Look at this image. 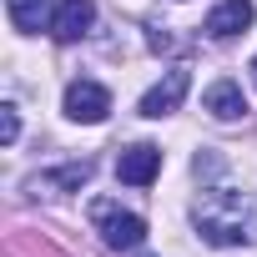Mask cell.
I'll use <instances>...</instances> for the list:
<instances>
[{"label": "cell", "mask_w": 257, "mask_h": 257, "mask_svg": "<svg viewBox=\"0 0 257 257\" xmlns=\"http://www.w3.org/2000/svg\"><path fill=\"white\" fill-rule=\"evenodd\" d=\"M6 11H11V21H16V31H26V36H36L41 26L51 31V0H6Z\"/></svg>", "instance_id": "obj_9"}, {"label": "cell", "mask_w": 257, "mask_h": 257, "mask_svg": "<svg viewBox=\"0 0 257 257\" xmlns=\"http://www.w3.org/2000/svg\"><path fill=\"white\" fill-rule=\"evenodd\" d=\"M252 86H257V56H252Z\"/></svg>", "instance_id": "obj_13"}, {"label": "cell", "mask_w": 257, "mask_h": 257, "mask_svg": "<svg viewBox=\"0 0 257 257\" xmlns=\"http://www.w3.org/2000/svg\"><path fill=\"white\" fill-rule=\"evenodd\" d=\"M16 137H21V116H16V106H0V142L16 147Z\"/></svg>", "instance_id": "obj_11"}, {"label": "cell", "mask_w": 257, "mask_h": 257, "mask_svg": "<svg viewBox=\"0 0 257 257\" xmlns=\"http://www.w3.org/2000/svg\"><path fill=\"white\" fill-rule=\"evenodd\" d=\"M66 116L71 121H86V126L106 121L111 116V91L101 81H71L66 86Z\"/></svg>", "instance_id": "obj_3"}, {"label": "cell", "mask_w": 257, "mask_h": 257, "mask_svg": "<svg viewBox=\"0 0 257 257\" xmlns=\"http://www.w3.org/2000/svg\"><path fill=\"white\" fill-rule=\"evenodd\" d=\"M202 111H212L217 121H237V116L247 111L242 86H237V81H212V86H207V96H202Z\"/></svg>", "instance_id": "obj_8"}, {"label": "cell", "mask_w": 257, "mask_h": 257, "mask_svg": "<svg viewBox=\"0 0 257 257\" xmlns=\"http://www.w3.org/2000/svg\"><path fill=\"white\" fill-rule=\"evenodd\" d=\"M172 46H177V41H172L162 26H152V51H172Z\"/></svg>", "instance_id": "obj_12"}, {"label": "cell", "mask_w": 257, "mask_h": 257, "mask_svg": "<svg viewBox=\"0 0 257 257\" xmlns=\"http://www.w3.org/2000/svg\"><path fill=\"white\" fill-rule=\"evenodd\" d=\"M142 257H147V252H142Z\"/></svg>", "instance_id": "obj_14"}, {"label": "cell", "mask_w": 257, "mask_h": 257, "mask_svg": "<svg viewBox=\"0 0 257 257\" xmlns=\"http://www.w3.org/2000/svg\"><path fill=\"white\" fill-rule=\"evenodd\" d=\"M157 172H162V147H152V142H137L116 157V177L126 187H152Z\"/></svg>", "instance_id": "obj_5"}, {"label": "cell", "mask_w": 257, "mask_h": 257, "mask_svg": "<svg viewBox=\"0 0 257 257\" xmlns=\"http://www.w3.org/2000/svg\"><path fill=\"white\" fill-rule=\"evenodd\" d=\"M192 222L212 247H252L257 242V197L237 187H207L192 202Z\"/></svg>", "instance_id": "obj_1"}, {"label": "cell", "mask_w": 257, "mask_h": 257, "mask_svg": "<svg viewBox=\"0 0 257 257\" xmlns=\"http://www.w3.org/2000/svg\"><path fill=\"white\" fill-rule=\"evenodd\" d=\"M91 26H96V6H91V0H61L56 16H51V41L71 46V41H81Z\"/></svg>", "instance_id": "obj_6"}, {"label": "cell", "mask_w": 257, "mask_h": 257, "mask_svg": "<svg viewBox=\"0 0 257 257\" xmlns=\"http://www.w3.org/2000/svg\"><path fill=\"white\" fill-rule=\"evenodd\" d=\"M192 91V76H187V66H177V71H167L147 96H142V116L147 121H162V116H172L177 106H182V96Z\"/></svg>", "instance_id": "obj_4"}, {"label": "cell", "mask_w": 257, "mask_h": 257, "mask_svg": "<svg viewBox=\"0 0 257 257\" xmlns=\"http://www.w3.org/2000/svg\"><path fill=\"white\" fill-rule=\"evenodd\" d=\"M91 222H96L101 242L116 247V252H142V242H147V222L137 212H121L111 197H96L91 202Z\"/></svg>", "instance_id": "obj_2"}, {"label": "cell", "mask_w": 257, "mask_h": 257, "mask_svg": "<svg viewBox=\"0 0 257 257\" xmlns=\"http://www.w3.org/2000/svg\"><path fill=\"white\" fill-rule=\"evenodd\" d=\"M252 21H257V6H252V0H222V6L207 16V26H202V31H207L212 41H237Z\"/></svg>", "instance_id": "obj_7"}, {"label": "cell", "mask_w": 257, "mask_h": 257, "mask_svg": "<svg viewBox=\"0 0 257 257\" xmlns=\"http://www.w3.org/2000/svg\"><path fill=\"white\" fill-rule=\"evenodd\" d=\"M86 177H91V162H71V167H56V172H46V187L76 192V187H86Z\"/></svg>", "instance_id": "obj_10"}]
</instances>
